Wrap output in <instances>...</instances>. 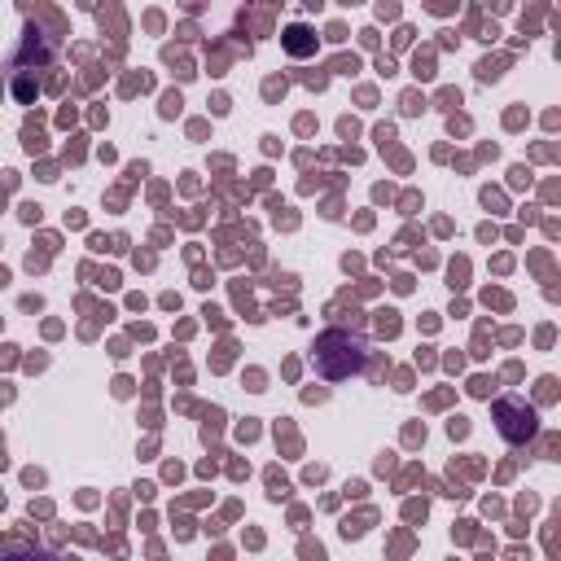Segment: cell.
<instances>
[{
  "label": "cell",
  "instance_id": "obj_1",
  "mask_svg": "<svg viewBox=\"0 0 561 561\" xmlns=\"http://www.w3.org/2000/svg\"><path fill=\"white\" fill-rule=\"evenodd\" d=\"M311 364H316V373H320L324 381H346V377L364 373V364H368V337L355 333V329L333 324V329H324V333L316 337Z\"/></svg>",
  "mask_w": 561,
  "mask_h": 561
},
{
  "label": "cell",
  "instance_id": "obj_3",
  "mask_svg": "<svg viewBox=\"0 0 561 561\" xmlns=\"http://www.w3.org/2000/svg\"><path fill=\"white\" fill-rule=\"evenodd\" d=\"M285 48H289L294 57H307V53H316V39H311L307 26H289V31H285Z\"/></svg>",
  "mask_w": 561,
  "mask_h": 561
},
{
  "label": "cell",
  "instance_id": "obj_2",
  "mask_svg": "<svg viewBox=\"0 0 561 561\" xmlns=\"http://www.w3.org/2000/svg\"><path fill=\"white\" fill-rule=\"evenodd\" d=\"M495 425L513 447H526L539 434V412L522 394H504V399H495Z\"/></svg>",
  "mask_w": 561,
  "mask_h": 561
}]
</instances>
